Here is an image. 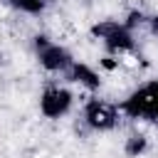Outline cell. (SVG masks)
Here are the masks:
<instances>
[{"mask_svg":"<svg viewBox=\"0 0 158 158\" xmlns=\"http://www.w3.org/2000/svg\"><path fill=\"white\" fill-rule=\"evenodd\" d=\"M118 111L131 121L158 126V79H148L131 89L118 101Z\"/></svg>","mask_w":158,"mask_h":158,"instance_id":"cell-1","label":"cell"},{"mask_svg":"<svg viewBox=\"0 0 158 158\" xmlns=\"http://www.w3.org/2000/svg\"><path fill=\"white\" fill-rule=\"evenodd\" d=\"M91 37L96 42H101V47L114 54V57H123L136 52V32L126 25V20H99L91 27Z\"/></svg>","mask_w":158,"mask_h":158,"instance_id":"cell-2","label":"cell"},{"mask_svg":"<svg viewBox=\"0 0 158 158\" xmlns=\"http://www.w3.org/2000/svg\"><path fill=\"white\" fill-rule=\"evenodd\" d=\"M35 57H37V62H40V67L47 72V74H52V77H67V72L72 69V64L77 62V57L72 54V49L67 47V44H62V42H57V40H52V37H47V35H37L35 37Z\"/></svg>","mask_w":158,"mask_h":158,"instance_id":"cell-3","label":"cell"},{"mask_svg":"<svg viewBox=\"0 0 158 158\" xmlns=\"http://www.w3.org/2000/svg\"><path fill=\"white\" fill-rule=\"evenodd\" d=\"M74 106H77V94H74L72 84L54 79V81H49V84L42 86L37 109H40V114H42L44 118L59 121V118L69 116V114L74 111Z\"/></svg>","mask_w":158,"mask_h":158,"instance_id":"cell-4","label":"cell"},{"mask_svg":"<svg viewBox=\"0 0 158 158\" xmlns=\"http://www.w3.org/2000/svg\"><path fill=\"white\" fill-rule=\"evenodd\" d=\"M121 111H118V104H111L101 96H89L84 104H81V123L94 131V133H109L118 126L121 121Z\"/></svg>","mask_w":158,"mask_h":158,"instance_id":"cell-5","label":"cell"},{"mask_svg":"<svg viewBox=\"0 0 158 158\" xmlns=\"http://www.w3.org/2000/svg\"><path fill=\"white\" fill-rule=\"evenodd\" d=\"M64 81H67V84H72V86L84 89L86 94H96V91L101 89V74H99V69H94L91 64L79 62V59L72 64V69L67 72Z\"/></svg>","mask_w":158,"mask_h":158,"instance_id":"cell-6","label":"cell"},{"mask_svg":"<svg viewBox=\"0 0 158 158\" xmlns=\"http://www.w3.org/2000/svg\"><path fill=\"white\" fill-rule=\"evenodd\" d=\"M146 148H148V136H146V133H141V131L128 133V138H126V143H123V151H126L128 158H138V156H143Z\"/></svg>","mask_w":158,"mask_h":158,"instance_id":"cell-7","label":"cell"},{"mask_svg":"<svg viewBox=\"0 0 158 158\" xmlns=\"http://www.w3.org/2000/svg\"><path fill=\"white\" fill-rule=\"evenodd\" d=\"M5 2L22 15H40V12H44L49 0H5Z\"/></svg>","mask_w":158,"mask_h":158,"instance_id":"cell-8","label":"cell"}]
</instances>
